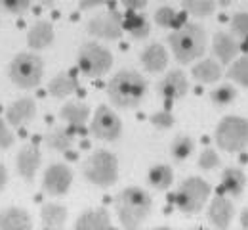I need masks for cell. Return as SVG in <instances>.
I'll return each mask as SVG.
<instances>
[{
  "instance_id": "obj_22",
  "label": "cell",
  "mask_w": 248,
  "mask_h": 230,
  "mask_svg": "<svg viewBox=\"0 0 248 230\" xmlns=\"http://www.w3.org/2000/svg\"><path fill=\"white\" fill-rule=\"evenodd\" d=\"M60 117L65 123H69L71 127H82L90 117V107L86 104L69 102L60 109Z\"/></svg>"
},
{
  "instance_id": "obj_31",
  "label": "cell",
  "mask_w": 248,
  "mask_h": 230,
  "mask_svg": "<svg viewBox=\"0 0 248 230\" xmlns=\"http://www.w3.org/2000/svg\"><path fill=\"white\" fill-rule=\"evenodd\" d=\"M227 77L248 88V52L233 62V66L227 71Z\"/></svg>"
},
{
  "instance_id": "obj_30",
  "label": "cell",
  "mask_w": 248,
  "mask_h": 230,
  "mask_svg": "<svg viewBox=\"0 0 248 230\" xmlns=\"http://www.w3.org/2000/svg\"><path fill=\"white\" fill-rule=\"evenodd\" d=\"M182 6L195 18H206L214 12L216 0H182Z\"/></svg>"
},
{
  "instance_id": "obj_40",
  "label": "cell",
  "mask_w": 248,
  "mask_h": 230,
  "mask_svg": "<svg viewBox=\"0 0 248 230\" xmlns=\"http://www.w3.org/2000/svg\"><path fill=\"white\" fill-rule=\"evenodd\" d=\"M109 0H78V6L80 10H92V8H99V6H105Z\"/></svg>"
},
{
  "instance_id": "obj_28",
  "label": "cell",
  "mask_w": 248,
  "mask_h": 230,
  "mask_svg": "<svg viewBox=\"0 0 248 230\" xmlns=\"http://www.w3.org/2000/svg\"><path fill=\"white\" fill-rule=\"evenodd\" d=\"M147 180H149V184L155 190H166L172 184V180H174L172 167H168V165H155V167H151V171L147 175Z\"/></svg>"
},
{
  "instance_id": "obj_4",
  "label": "cell",
  "mask_w": 248,
  "mask_h": 230,
  "mask_svg": "<svg viewBox=\"0 0 248 230\" xmlns=\"http://www.w3.org/2000/svg\"><path fill=\"white\" fill-rule=\"evenodd\" d=\"M82 173L88 182L101 186V188H109L119 178V161H117L115 154H111L107 150H95L84 161Z\"/></svg>"
},
{
  "instance_id": "obj_20",
  "label": "cell",
  "mask_w": 248,
  "mask_h": 230,
  "mask_svg": "<svg viewBox=\"0 0 248 230\" xmlns=\"http://www.w3.org/2000/svg\"><path fill=\"white\" fill-rule=\"evenodd\" d=\"M54 42V27L48 21H36L27 33V44L32 50H44Z\"/></svg>"
},
{
  "instance_id": "obj_34",
  "label": "cell",
  "mask_w": 248,
  "mask_h": 230,
  "mask_svg": "<svg viewBox=\"0 0 248 230\" xmlns=\"http://www.w3.org/2000/svg\"><path fill=\"white\" fill-rule=\"evenodd\" d=\"M231 31H233V35H237V36L248 40V14L247 12H239V14H235V16L231 18Z\"/></svg>"
},
{
  "instance_id": "obj_15",
  "label": "cell",
  "mask_w": 248,
  "mask_h": 230,
  "mask_svg": "<svg viewBox=\"0 0 248 230\" xmlns=\"http://www.w3.org/2000/svg\"><path fill=\"white\" fill-rule=\"evenodd\" d=\"M233 203L225 196H217L212 199L210 207H208V221L214 229H227L231 219H233Z\"/></svg>"
},
{
  "instance_id": "obj_36",
  "label": "cell",
  "mask_w": 248,
  "mask_h": 230,
  "mask_svg": "<svg viewBox=\"0 0 248 230\" xmlns=\"http://www.w3.org/2000/svg\"><path fill=\"white\" fill-rule=\"evenodd\" d=\"M217 165H219V158H217L216 150H212V148L202 150V154H201V158H199V167H201L202 171H212Z\"/></svg>"
},
{
  "instance_id": "obj_32",
  "label": "cell",
  "mask_w": 248,
  "mask_h": 230,
  "mask_svg": "<svg viewBox=\"0 0 248 230\" xmlns=\"http://www.w3.org/2000/svg\"><path fill=\"white\" fill-rule=\"evenodd\" d=\"M155 21L156 25H160V27H180V25H184V18L182 16H178L170 6H162V8H158L155 12Z\"/></svg>"
},
{
  "instance_id": "obj_26",
  "label": "cell",
  "mask_w": 248,
  "mask_h": 230,
  "mask_svg": "<svg viewBox=\"0 0 248 230\" xmlns=\"http://www.w3.org/2000/svg\"><path fill=\"white\" fill-rule=\"evenodd\" d=\"M77 90V79L69 73H62L58 77H54L48 85V92L54 98H67Z\"/></svg>"
},
{
  "instance_id": "obj_19",
  "label": "cell",
  "mask_w": 248,
  "mask_h": 230,
  "mask_svg": "<svg viewBox=\"0 0 248 230\" xmlns=\"http://www.w3.org/2000/svg\"><path fill=\"white\" fill-rule=\"evenodd\" d=\"M31 229V217L25 209L19 207H8L0 211V230H29Z\"/></svg>"
},
{
  "instance_id": "obj_5",
  "label": "cell",
  "mask_w": 248,
  "mask_h": 230,
  "mask_svg": "<svg viewBox=\"0 0 248 230\" xmlns=\"http://www.w3.org/2000/svg\"><path fill=\"white\" fill-rule=\"evenodd\" d=\"M8 75H10V79L16 87L31 90V88H36L42 81L44 62L36 54L21 52L12 60V64L8 67Z\"/></svg>"
},
{
  "instance_id": "obj_27",
  "label": "cell",
  "mask_w": 248,
  "mask_h": 230,
  "mask_svg": "<svg viewBox=\"0 0 248 230\" xmlns=\"http://www.w3.org/2000/svg\"><path fill=\"white\" fill-rule=\"evenodd\" d=\"M191 73L201 83H216L221 77V67L214 60H202L201 64H197L191 69Z\"/></svg>"
},
{
  "instance_id": "obj_8",
  "label": "cell",
  "mask_w": 248,
  "mask_h": 230,
  "mask_svg": "<svg viewBox=\"0 0 248 230\" xmlns=\"http://www.w3.org/2000/svg\"><path fill=\"white\" fill-rule=\"evenodd\" d=\"M77 66L86 75V77H103L111 66H113V54L103 48L97 42H86L80 46L78 56H77Z\"/></svg>"
},
{
  "instance_id": "obj_10",
  "label": "cell",
  "mask_w": 248,
  "mask_h": 230,
  "mask_svg": "<svg viewBox=\"0 0 248 230\" xmlns=\"http://www.w3.org/2000/svg\"><path fill=\"white\" fill-rule=\"evenodd\" d=\"M90 132H92V136H95L97 140L113 142V140H117L121 136L123 123H121V119L107 106H99L95 109V115L92 117Z\"/></svg>"
},
{
  "instance_id": "obj_14",
  "label": "cell",
  "mask_w": 248,
  "mask_h": 230,
  "mask_svg": "<svg viewBox=\"0 0 248 230\" xmlns=\"http://www.w3.org/2000/svg\"><path fill=\"white\" fill-rule=\"evenodd\" d=\"M187 79L182 71H170L158 85H156V92L166 100H180L187 94Z\"/></svg>"
},
{
  "instance_id": "obj_6",
  "label": "cell",
  "mask_w": 248,
  "mask_h": 230,
  "mask_svg": "<svg viewBox=\"0 0 248 230\" xmlns=\"http://www.w3.org/2000/svg\"><path fill=\"white\" fill-rule=\"evenodd\" d=\"M210 196V184L199 177L186 178L174 194L176 207L186 215H197Z\"/></svg>"
},
{
  "instance_id": "obj_24",
  "label": "cell",
  "mask_w": 248,
  "mask_h": 230,
  "mask_svg": "<svg viewBox=\"0 0 248 230\" xmlns=\"http://www.w3.org/2000/svg\"><path fill=\"white\" fill-rule=\"evenodd\" d=\"M124 29L132 35L134 38L141 40V38H147L151 33V25L147 21V18L143 14H136V12H128L124 16Z\"/></svg>"
},
{
  "instance_id": "obj_41",
  "label": "cell",
  "mask_w": 248,
  "mask_h": 230,
  "mask_svg": "<svg viewBox=\"0 0 248 230\" xmlns=\"http://www.w3.org/2000/svg\"><path fill=\"white\" fill-rule=\"evenodd\" d=\"M8 184V171H6V167L0 163V190L4 188Z\"/></svg>"
},
{
  "instance_id": "obj_17",
  "label": "cell",
  "mask_w": 248,
  "mask_h": 230,
  "mask_svg": "<svg viewBox=\"0 0 248 230\" xmlns=\"http://www.w3.org/2000/svg\"><path fill=\"white\" fill-rule=\"evenodd\" d=\"M212 50L216 54V58L221 64H231L237 56H239V44L237 40L227 33H216L214 35V42H212Z\"/></svg>"
},
{
  "instance_id": "obj_23",
  "label": "cell",
  "mask_w": 248,
  "mask_h": 230,
  "mask_svg": "<svg viewBox=\"0 0 248 230\" xmlns=\"http://www.w3.org/2000/svg\"><path fill=\"white\" fill-rule=\"evenodd\" d=\"M40 219L44 229H62L67 221V209L60 203H46L40 209Z\"/></svg>"
},
{
  "instance_id": "obj_7",
  "label": "cell",
  "mask_w": 248,
  "mask_h": 230,
  "mask_svg": "<svg viewBox=\"0 0 248 230\" xmlns=\"http://www.w3.org/2000/svg\"><path fill=\"white\" fill-rule=\"evenodd\" d=\"M216 144L229 154H237L248 148V119L225 117L216 129Z\"/></svg>"
},
{
  "instance_id": "obj_35",
  "label": "cell",
  "mask_w": 248,
  "mask_h": 230,
  "mask_svg": "<svg viewBox=\"0 0 248 230\" xmlns=\"http://www.w3.org/2000/svg\"><path fill=\"white\" fill-rule=\"evenodd\" d=\"M0 8H4L8 14L23 16L31 8V0H0Z\"/></svg>"
},
{
  "instance_id": "obj_9",
  "label": "cell",
  "mask_w": 248,
  "mask_h": 230,
  "mask_svg": "<svg viewBox=\"0 0 248 230\" xmlns=\"http://www.w3.org/2000/svg\"><path fill=\"white\" fill-rule=\"evenodd\" d=\"M123 21H124L123 16L117 10H111V12H103V14L93 16L92 19L88 21L86 29L95 38L115 40V38H121V35L124 31Z\"/></svg>"
},
{
  "instance_id": "obj_3",
  "label": "cell",
  "mask_w": 248,
  "mask_h": 230,
  "mask_svg": "<svg viewBox=\"0 0 248 230\" xmlns=\"http://www.w3.org/2000/svg\"><path fill=\"white\" fill-rule=\"evenodd\" d=\"M174 58L180 64H191L206 50V33L197 23H184L168 36Z\"/></svg>"
},
{
  "instance_id": "obj_11",
  "label": "cell",
  "mask_w": 248,
  "mask_h": 230,
  "mask_svg": "<svg viewBox=\"0 0 248 230\" xmlns=\"http://www.w3.org/2000/svg\"><path fill=\"white\" fill-rule=\"evenodd\" d=\"M73 182V171L63 163L50 165L42 178V188L50 196H65Z\"/></svg>"
},
{
  "instance_id": "obj_13",
  "label": "cell",
  "mask_w": 248,
  "mask_h": 230,
  "mask_svg": "<svg viewBox=\"0 0 248 230\" xmlns=\"http://www.w3.org/2000/svg\"><path fill=\"white\" fill-rule=\"evenodd\" d=\"M34 115H36V104L29 96L16 100L6 109V121L12 127H25V125H29L34 119Z\"/></svg>"
},
{
  "instance_id": "obj_12",
  "label": "cell",
  "mask_w": 248,
  "mask_h": 230,
  "mask_svg": "<svg viewBox=\"0 0 248 230\" xmlns=\"http://www.w3.org/2000/svg\"><path fill=\"white\" fill-rule=\"evenodd\" d=\"M40 159H42L40 150L34 144H29V146H25V148L19 150V154L16 158V169H17L19 177L25 182H32L34 180V173L40 167Z\"/></svg>"
},
{
  "instance_id": "obj_37",
  "label": "cell",
  "mask_w": 248,
  "mask_h": 230,
  "mask_svg": "<svg viewBox=\"0 0 248 230\" xmlns=\"http://www.w3.org/2000/svg\"><path fill=\"white\" fill-rule=\"evenodd\" d=\"M151 123L155 125L156 129L166 131V129L174 127V115L170 111H156V113L151 115Z\"/></svg>"
},
{
  "instance_id": "obj_18",
  "label": "cell",
  "mask_w": 248,
  "mask_h": 230,
  "mask_svg": "<svg viewBox=\"0 0 248 230\" xmlns=\"http://www.w3.org/2000/svg\"><path fill=\"white\" fill-rule=\"evenodd\" d=\"M140 60H141V66L145 67L149 73H160L168 66V52L160 44H149L141 52Z\"/></svg>"
},
{
  "instance_id": "obj_39",
  "label": "cell",
  "mask_w": 248,
  "mask_h": 230,
  "mask_svg": "<svg viewBox=\"0 0 248 230\" xmlns=\"http://www.w3.org/2000/svg\"><path fill=\"white\" fill-rule=\"evenodd\" d=\"M147 2H149V0H123V6L126 10H130V12H138V10L145 8Z\"/></svg>"
},
{
  "instance_id": "obj_2",
  "label": "cell",
  "mask_w": 248,
  "mask_h": 230,
  "mask_svg": "<svg viewBox=\"0 0 248 230\" xmlns=\"http://www.w3.org/2000/svg\"><path fill=\"white\" fill-rule=\"evenodd\" d=\"M151 197L141 188L130 186L115 197V209L124 229H138L151 213Z\"/></svg>"
},
{
  "instance_id": "obj_25",
  "label": "cell",
  "mask_w": 248,
  "mask_h": 230,
  "mask_svg": "<svg viewBox=\"0 0 248 230\" xmlns=\"http://www.w3.org/2000/svg\"><path fill=\"white\" fill-rule=\"evenodd\" d=\"M46 146L54 152H62L65 154L67 150H71L73 142H75V134L69 131V129H62V127H56L46 134Z\"/></svg>"
},
{
  "instance_id": "obj_44",
  "label": "cell",
  "mask_w": 248,
  "mask_h": 230,
  "mask_svg": "<svg viewBox=\"0 0 248 230\" xmlns=\"http://www.w3.org/2000/svg\"><path fill=\"white\" fill-rule=\"evenodd\" d=\"M217 2H219V4H221V6H227V4H229V2H231V0H217Z\"/></svg>"
},
{
  "instance_id": "obj_29",
  "label": "cell",
  "mask_w": 248,
  "mask_h": 230,
  "mask_svg": "<svg viewBox=\"0 0 248 230\" xmlns=\"http://www.w3.org/2000/svg\"><path fill=\"white\" fill-rule=\"evenodd\" d=\"M193 150H195V142H193V138H189L186 134L176 136L174 142L170 144V156L178 163H184L187 158H191Z\"/></svg>"
},
{
  "instance_id": "obj_42",
  "label": "cell",
  "mask_w": 248,
  "mask_h": 230,
  "mask_svg": "<svg viewBox=\"0 0 248 230\" xmlns=\"http://www.w3.org/2000/svg\"><path fill=\"white\" fill-rule=\"evenodd\" d=\"M241 227H243V229H248V209H245V211L241 213Z\"/></svg>"
},
{
  "instance_id": "obj_21",
  "label": "cell",
  "mask_w": 248,
  "mask_h": 230,
  "mask_svg": "<svg viewBox=\"0 0 248 230\" xmlns=\"http://www.w3.org/2000/svg\"><path fill=\"white\" fill-rule=\"evenodd\" d=\"M247 186V177L239 167H227L221 175V188L229 196L239 197Z\"/></svg>"
},
{
  "instance_id": "obj_33",
  "label": "cell",
  "mask_w": 248,
  "mask_h": 230,
  "mask_svg": "<svg viewBox=\"0 0 248 230\" xmlns=\"http://www.w3.org/2000/svg\"><path fill=\"white\" fill-rule=\"evenodd\" d=\"M235 98H237V90H235L231 85H219L217 88L212 90V94H210L212 104H214V106H219V107L229 106Z\"/></svg>"
},
{
  "instance_id": "obj_43",
  "label": "cell",
  "mask_w": 248,
  "mask_h": 230,
  "mask_svg": "<svg viewBox=\"0 0 248 230\" xmlns=\"http://www.w3.org/2000/svg\"><path fill=\"white\" fill-rule=\"evenodd\" d=\"M38 2H42V4H46V6H52L56 0H38Z\"/></svg>"
},
{
  "instance_id": "obj_1",
  "label": "cell",
  "mask_w": 248,
  "mask_h": 230,
  "mask_svg": "<svg viewBox=\"0 0 248 230\" xmlns=\"http://www.w3.org/2000/svg\"><path fill=\"white\" fill-rule=\"evenodd\" d=\"M147 92V81L130 69L119 71L109 87H107V94L109 100L113 102V106L121 107V109H134L141 104V100Z\"/></svg>"
},
{
  "instance_id": "obj_16",
  "label": "cell",
  "mask_w": 248,
  "mask_h": 230,
  "mask_svg": "<svg viewBox=\"0 0 248 230\" xmlns=\"http://www.w3.org/2000/svg\"><path fill=\"white\" fill-rule=\"evenodd\" d=\"M77 230H109L113 229L111 225V217L107 213V209H88L84 211L77 223H75Z\"/></svg>"
},
{
  "instance_id": "obj_38",
  "label": "cell",
  "mask_w": 248,
  "mask_h": 230,
  "mask_svg": "<svg viewBox=\"0 0 248 230\" xmlns=\"http://www.w3.org/2000/svg\"><path fill=\"white\" fill-rule=\"evenodd\" d=\"M8 125L10 123L0 117V150H10L14 146V142H16V136H14V132L10 131Z\"/></svg>"
}]
</instances>
